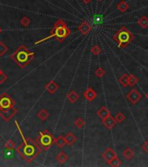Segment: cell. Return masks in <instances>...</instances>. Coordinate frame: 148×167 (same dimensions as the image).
I'll return each mask as SVG.
<instances>
[{"label": "cell", "mask_w": 148, "mask_h": 167, "mask_svg": "<svg viewBox=\"0 0 148 167\" xmlns=\"http://www.w3.org/2000/svg\"><path fill=\"white\" fill-rule=\"evenodd\" d=\"M42 146L31 139H26L18 148V152L26 162L31 163L41 152Z\"/></svg>", "instance_id": "obj_1"}, {"label": "cell", "mask_w": 148, "mask_h": 167, "mask_svg": "<svg viewBox=\"0 0 148 167\" xmlns=\"http://www.w3.org/2000/svg\"><path fill=\"white\" fill-rule=\"evenodd\" d=\"M70 34H71V30L66 25V24L63 19H59L54 23L53 26L51 30V33H50L49 37L44 38V39L38 41L35 44H40V43L45 42L50 38H55L58 42H62V41L65 40V38L69 37Z\"/></svg>", "instance_id": "obj_2"}, {"label": "cell", "mask_w": 148, "mask_h": 167, "mask_svg": "<svg viewBox=\"0 0 148 167\" xmlns=\"http://www.w3.org/2000/svg\"><path fill=\"white\" fill-rule=\"evenodd\" d=\"M34 56L35 53L28 50L25 46H20L10 57L19 66L24 68L31 62V60L34 58Z\"/></svg>", "instance_id": "obj_3"}, {"label": "cell", "mask_w": 148, "mask_h": 167, "mask_svg": "<svg viewBox=\"0 0 148 167\" xmlns=\"http://www.w3.org/2000/svg\"><path fill=\"white\" fill-rule=\"evenodd\" d=\"M134 38H135V35L125 26H121L112 37V39L117 43L118 46L122 49L128 46L130 43Z\"/></svg>", "instance_id": "obj_4"}, {"label": "cell", "mask_w": 148, "mask_h": 167, "mask_svg": "<svg viewBox=\"0 0 148 167\" xmlns=\"http://www.w3.org/2000/svg\"><path fill=\"white\" fill-rule=\"evenodd\" d=\"M38 142H39L40 145L42 146V148L46 151L52 145L53 143H55V139L53 138L52 134L50 131L45 130L44 131L40 132Z\"/></svg>", "instance_id": "obj_5"}, {"label": "cell", "mask_w": 148, "mask_h": 167, "mask_svg": "<svg viewBox=\"0 0 148 167\" xmlns=\"http://www.w3.org/2000/svg\"><path fill=\"white\" fill-rule=\"evenodd\" d=\"M18 111V106L17 104L10 107V108H2L0 107V116L5 121H9Z\"/></svg>", "instance_id": "obj_6"}, {"label": "cell", "mask_w": 148, "mask_h": 167, "mask_svg": "<svg viewBox=\"0 0 148 167\" xmlns=\"http://www.w3.org/2000/svg\"><path fill=\"white\" fill-rule=\"evenodd\" d=\"M126 98H127L132 104H136L142 98V95L140 94V92H139L137 89H133V90L130 91L129 92L127 93Z\"/></svg>", "instance_id": "obj_7"}, {"label": "cell", "mask_w": 148, "mask_h": 167, "mask_svg": "<svg viewBox=\"0 0 148 167\" xmlns=\"http://www.w3.org/2000/svg\"><path fill=\"white\" fill-rule=\"evenodd\" d=\"M16 105V103L14 102L8 95L4 94L0 97V107L2 108H10Z\"/></svg>", "instance_id": "obj_8"}, {"label": "cell", "mask_w": 148, "mask_h": 167, "mask_svg": "<svg viewBox=\"0 0 148 167\" xmlns=\"http://www.w3.org/2000/svg\"><path fill=\"white\" fill-rule=\"evenodd\" d=\"M117 156H118V155L116 154V152L114 151V150L111 148V147H107V148L105 149V151L102 153L101 155L102 158H103L105 161H106L107 164H109L111 160L115 158V157H117Z\"/></svg>", "instance_id": "obj_9"}, {"label": "cell", "mask_w": 148, "mask_h": 167, "mask_svg": "<svg viewBox=\"0 0 148 167\" xmlns=\"http://www.w3.org/2000/svg\"><path fill=\"white\" fill-rule=\"evenodd\" d=\"M102 124L106 129L111 130L115 127V125L117 124V121L115 119V118H113L111 115H110V116H108L107 118H105V119L102 120Z\"/></svg>", "instance_id": "obj_10"}, {"label": "cell", "mask_w": 148, "mask_h": 167, "mask_svg": "<svg viewBox=\"0 0 148 167\" xmlns=\"http://www.w3.org/2000/svg\"><path fill=\"white\" fill-rule=\"evenodd\" d=\"M78 31H79L82 35H87V34H89V33L92 31L93 28H92L91 25H90L87 21H83V22L78 25Z\"/></svg>", "instance_id": "obj_11"}, {"label": "cell", "mask_w": 148, "mask_h": 167, "mask_svg": "<svg viewBox=\"0 0 148 167\" xmlns=\"http://www.w3.org/2000/svg\"><path fill=\"white\" fill-rule=\"evenodd\" d=\"M83 97L87 101L92 102V101H93L97 98V93H96V92L93 90V88L89 87V88H87L84 91V92L83 93Z\"/></svg>", "instance_id": "obj_12"}, {"label": "cell", "mask_w": 148, "mask_h": 167, "mask_svg": "<svg viewBox=\"0 0 148 167\" xmlns=\"http://www.w3.org/2000/svg\"><path fill=\"white\" fill-rule=\"evenodd\" d=\"M45 88H46V90L50 94H53V93H55L58 90L59 86H58V84L56 83L55 81H50L49 83H47L46 84Z\"/></svg>", "instance_id": "obj_13"}, {"label": "cell", "mask_w": 148, "mask_h": 167, "mask_svg": "<svg viewBox=\"0 0 148 167\" xmlns=\"http://www.w3.org/2000/svg\"><path fill=\"white\" fill-rule=\"evenodd\" d=\"M97 115L102 120L103 119H105V118H107L108 116H110L111 115V113H110V111L109 110L107 109V107H105V106H102L101 108L97 112Z\"/></svg>", "instance_id": "obj_14"}, {"label": "cell", "mask_w": 148, "mask_h": 167, "mask_svg": "<svg viewBox=\"0 0 148 167\" xmlns=\"http://www.w3.org/2000/svg\"><path fill=\"white\" fill-rule=\"evenodd\" d=\"M66 98H68L69 102L71 103V104H74V103L79 98V96H78V94L75 91H71L70 92L67 93Z\"/></svg>", "instance_id": "obj_15"}, {"label": "cell", "mask_w": 148, "mask_h": 167, "mask_svg": "<svg viewBox=\"0 0 148 167\" xmlns=\"http://www.w3.org/2000/svg\"><path fill=\"white\" fill-rule=\"evenodd\" d=\"M69 159L68 155L64 152V151H60L57 156H56V160L59 163V164H65V162Z\"/></svg>", "instance_id": "obj_16"}, {"label": "cell", "mask_w": 148, "mask_h": 167, "mask_svg": "<svg viewBox=\"0 0 148 167\" xmlns=\"http://www.w3.org/2000/svg\"><path fill=\"white\" fill-rule=\"evenodd\" d=\"M122 156L124 157L125 159H126V160H131L132 158H133V156H134V152L132 151V150L131 148L126 147V148L123 151V152H122Z\"/></svg>", "instance_id": "obj_17"}, {"label": "cell", "mask_w": 148, "mask_h": 167, "mask_svg": "<svg viewBox=\"0 0 148 167\" xmlns=\"http://www.w3.org/2000/svg\"><path fill=\"white\" fill-rule=\"evenodd\" d=\"M65 139L66 144H67L68 145H73L74 143L77 141V138L74 136V134L73 133H72V132L67 133L65 136Z\"/></svg>", "instance_id": "obj_18"}, {"label": "cell", "mask_w": 148, "mask_h": 167, "mask_svg": "<svg viewBox=\"0 0 148 167\" xmlns=\"http://www.w3.org/2000/svg\"><path fill=\"white\" fill-rule=\"evenodd\" d=\"M129 8V4L126 2V1H121L120 3H119L117 4V9L119 10L120 12H126Z\"/></svg>", "instance_id": "obj_19"}, {"label": "cell", "mask_w": 148, "mask_h": 167, "mask_svg": "<svg viewBox=\"0 0 148 167\" xmlns=\"http://www.w3.org/2000/svg\"><path fill=\"white\" fill-rule=\"evenodd\" d=\"M138 25L143 29H147L148 27V18L147 16H142L138 20Z\"/></svg>", "instance_id": "obj_20"}, {"label": "cell", "mask_w": 148, "mask_h": 167, "mask_svg": "<svg viewBox=\"0 0 148 167\" xmlns=\"http://www.w3.org/2000/svg\"><path fill=\"white\" fill-rule=\"evenodd\" d=\"M48 117H49V111L45 109H42L37 112V118L42 121L46 120Z\"/></svg>", "instance_id": "obj_21"}, {"label": "cell", "mask_w": 148, "mask_h": 167, "mask_svg": "<svg viewBox=\"0 0 148 167\" xmlns=\"http://www.w3.org/2000/svg\"><path fill=\"white\" fill-rule=\"evenodd\" d=\"M128 76L127 74H123L120 78H119V82L122 84L123 87H127L129 86V82H128Z\"/></svg>", "instance_id": "obj_22"}, {"label": "cell", "mask_w": 148, "mask_h": 167, "mask_svg": "<svg viewBox=\"0 0 148 167\" xmlns=\"http://www.w3.org/2000/svg\"><path fill=\"white\" fill-rule=\"evenodd\" d=\"M128 82H129V86L133 87L135 84H137V83L139 82V78L135 75L130 74L128 76Z\"/></svg>", "instance_id": "obj_23"}, {"label": "cell", "mask_w": 148, "mask_h": 167, "mask_svg": "<svg viewBox=\"0 0 148 167\" xmlns=\"http://www.w3.org/2000/svg\"><path fill=\"white\" fill-rule=\"evenodd\" d=\"M55 144L57 145V146H58V148H63V147L65 146V144H66L65 137L60 136V137H58V139H55Z\"/></svg>", "instance_id": "obj_24"}, {"label": "cell", "mask_w": 148, "mask_h": 167, "mask_svg": "<svg viewBox=\"0 0 148 167\" xmlns=\"http://www.w3.org/2000/svg\"><path fill=\"white\" fill-rule=\"evenodd\" d=\"M121 164H122L121 160L120 159V158H118V156H117V157H115V158H113V159L111 160V162H110L108 165H109V166H111L117 167V166H121Z\"/></svg>", "instance_id": "obj_25"}, {"label": "cell", "mask_w": 148, "mask_h": 167, "mask_svg": "<svg viewBox=\"0 0 148 167\" xmlns=\"http://www.w3.org/2000/svg\"><path fill=\"white\" fill-rule=\"evenodd\" d=\"M91 51H92V53H93V55L99 56L101 53V48L99 46V45H93V46L91 48Z\"/></svg>", "instance_id": "obj_26"}, {"label": "cell", "mask_w": 148, "mask_h": 167, "mask_svg": "<svg viewBox=\"0 0 148 167\" xmlns=\"http://www.w3.org/2000/svg\"><path fill=\"white\" fill-rule=\"evenodd\" d=\"M74 125H75V126H76L77 128L81 129L84 125V121L81 118H78V119H77L75 120V122H74Z\"/></svg>", "instance_id": "obj_27"}, {"label": "cell", "mask_w": 148, "mask_h": 167, "mask_svg": "<svg viewBox=\"0 0 148 167\" xmlns=\"http://www.w3.org/2000/svg\"><path fill=\"white\" fill-rule=\"evenodd\" d=\"M115 119L117 121V123H123L124 120L126 119V117H125V115L122 113V112H119V113H117V115L115 116Z\"/></svg>", "instance_id": "obj_28"}, {"label": "cell", "mask_w": 148, "mask_h": 167, "mask_svg": "<svg viewBox=\"0 0 148 167\" xmlns=\"http://www.w3.org/2000/svg\"><path fill=\"white\" fill-rule=\"evenodd\" d=\"M7 51H8L7 46H6L3 42H0V57L4 55V54L6 53Z\"/></svg>", "instance_id": "obj_29"}, {"label": "cell", "mask_w": 148, "mask_h": 167, "mask_svg": "<svg viewBox=\"0 0 148 167\" xmlns=\"http://www.w3.org/2000/svg\"><path fill=\"white\" fill-rule=\"evenodd\" d=\"M105 74V71L101 68V67H99L96 71H95V75H96V77H98V78H102L104 75Z\"/></svg>", "instance_id": "obj_30"}, {"label": "cell", "mask_w": 148, "mask_h": 167, "mask_svg": "<svg viewBox=\"0 0 148 167\" xmlns=\"http://www.w3.org/2000/svg\"><path fill=\"white\" fill-rule=\"evenodd\" d=\"M20 23H21V25H22L23 26L26 27V26H28V25H30L31 20H30V19L27 18V17H24V18H22V19H21V20H20Z\"/></svg>", "instance_id": "obj_31"}, {"label": "cell", "mask_w": 148, "mask_h": 167, "mask_svg": "<svg viewBox=\"0 0 148 167\" xmlns=\"http://www.w3.org/2000/svg\"><path fill=\"white\" fill-rule=\"evenodd\" d=\"M4 146H5V148L8 149V150H13L14 147H15V144H14L13 141H11V140H8V141L5 143Z\"/></svg>", "instance_id": "obj_32"}, {"label": "cell", "mask_w": 148, "mask_h": 167, "mask_svg": "<svg viewBox=\"0 0 148 167\" xmlns=\"http://www.w3.org/2000/svg\"><path fill=\"white\" fill-rule=\"evenodd\" d=\"M141 147L143 149V151H144L146 153H147L148 154V141H145V142L142 144Z\"/></svg>", "instance_id": "obj_33"}, {"label": "cell", "mask_w": 148, "mask_h": 167, "mask_svg": "<svg viewBox=\"0 0 148 167\" xmlns=\"http://www.w3.org/2000/svg\"><path fill=\"white\" fill-rule=\"evenodd\" d=\"M6 79H7V76L4 73H1L0 74V84H3Z\"/></svg>", "instance_id": "obj_34"}, {"label": "cell", "mask_w": 148, "mask_h": 167, "mask_svg": "<svg viewBox=\"0 0 148 167\" xmlns=\"http://www.w3.org/2000/svg\"><path fill=\"white\" fill-rule=\"evenodd\" d=\"M82 2H83L84 4H90L93 0H81Z\"/></svg>", "instance_id": "obj_35"}, {"label": "cell", "mask_w": 148, "mask_h": 167, "mask_svg": "<svg viewBox=\"0 0 148 167\" xmlns=\"http://www.w3.org/2000/svg\"><path fill=\"white\" fill-rule=\"evenodd\" d=\"M146 97H147V99H148V92H147V93L146 94Z\"/></svg>", "instance_id": "obj_36"}, {"label": "cell", "mask_w": 148, "mask_h": 167, "mask_svg": "<svg viewBox=\"0 0 148 167\" xmlns=\"http://www.w3.org/2000/svg\"><path fill=\"white\" fill-rule=\"evenodd\" d=\"M1 73H3V71H2V70L0 69V74H1Z\"/></svg>", "instance_id": "obj_37"}, {"label": "cell", "mask_w": 148, "mask_h": 167, "mask_svg": "<svg viewBox=\"0 0 148 167\" xmlns=\"http://www.w3.org/2000/svg\"><path fill=\"white\" fill-rule=\"evenodd\" d=\"M0 33H1V28H0Z\"/></svg>", "instance_id": "obj_38"}, {"label": "cell", "mask_w": 148, "mask_h": 167, "mask_svg": "<svg viewBox=\"0 0 148 167\" xmlns=\"http://www.w3.org/2000/svg\"><path fill=\"white\" fill-rule=\"evenodd\" d=\"M99 1H102V0H99Z\"/></svg>", "instance_id": "obj_39"}]
</instances>
